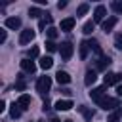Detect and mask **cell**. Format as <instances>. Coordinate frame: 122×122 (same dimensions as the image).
<instances>
[{
    "mask_svg": "<svg viewBox=\"0 0 122 122\" xmlns=\"http://www.w3.org/2000/svg\"><path fill=\"white\" fill-rule=\"evenodd\" d=\"M65 6H67V2H59V4H57V8H59V10H63Z\"/></svg>",
    "mask_w": 122,
    "mask_h": 122,
    "instance_id": "d590c367",
    "label": "cell"
},
{
    "mask_svg": "<svg viewBox=\"0 0 122 122\" xmlns=\"http://www.w3.org/2000/svg\"><path fill=\"white\" fill-rule=\"evenodd\" d=\"M109 65H111V57H109V55H99V59H97V63H95V69H97V71H105Z\"/></svg>",
    "mask_w": 122,
    "mask_h": 122,
    "instance_id": "9c48e42d",
    "label": "cell"
},
{
    "mask_svg": "<svg viewBox=\"0 0 122 122\" xmlns=\"http://www.w3.org/2000/svg\"><path fill=\"white\" fill-rule=\"evenodd\" d=\"M0 42H6V30L0 29Z\"/></svg>",
    "mask_w": 122,
    "mask_h": 122,
    "instance_id": "4dcf8cb0",
    "label": "cell"
},
{
    "mask_svg": "<svg viewBox=\"0 0 122 122\" xmlns=\"http://www.w3.org/2000/svg\"><path fill=\"white\" fill-rule=\"evenodd\" d=\"M40 67H42L44 71L51 69V67H53V59H51V57H46V55H44V57H40Z\"/></svg>",
    "mask_w": 122,
    "mask_h": 122,
    "instance_id": "2e32d148",
    "label": "cell"
},
{
    "mask_svg": "<svg viewBox=\"0 0 122 122\" xmlns=\"http://www.w3.org/2000/svg\"><path fill=\"white\" fill-rule=\"evenodd\" d=\"M111 8H112L116 13H122V4H120V2H112V4H111Z\"/></svg>",
    "mask_w": 122,
    "mask_h": 122,
    "instance_id": "f1b7e54d",
    "label": "cell"
},
{
    "mask_svg": "<svg viewBox=\"0 0 122 122\" xmlns=\"http://www.w3.org/2000/svg\"><path fill=\"white\" fill-rule=\"evenodd\" d=\"M116 23H118V17H114V15H112V17H109V19H105V21L101 23V29H103L105 32H111V30L114 29V25H116Z\"/></svg>",
    "mask_w": 122,
    "mask_h": 122,
    "instance_id": "ba28073f",
    "label": "cell"
},
{
    "mask_svg": "<svg viewBox=\"0 0 122 122\" xmlns=\"http://www.w3.org/2000/svg\"><path fill=\"white\" fill-rule=\"evenodd\" d=\"M42 109H44V111H48V109H50V103H48V99L44 101V105H42Z\"/></svg>",
    "mask_w": 122,
    "mask_h": 122,
    "instance_id": "e575fe53",
    "label": "cell"
},
{
    "mask_svg": "<svg viewBox=\"0 0 122 122\" xmlns=\"http://www.w3.org/2000/svg\"><path fill=\"white\" fill-rule=\"evenodd\" d=\"M105 93H107V86H99V88H93V90L90 92V97H92L93 101H97V103H99L103 97H107Z\"/></svg>",
    "mask_w": 122,
    "mask_h": 122,
    "instance_id": "277c9868",
    "label": "cell"
},
{
    "mask_svg": "<svg viewBox=\"0 0 122 122\" xmlns=\"http://www.w3.org/2000/svg\"><path fill=\"white\" fill-rule=\"evenodd\" d=\"M46 50H48V51H55V50H59V48H57V44H55L53 40H48V42H46Z\"/></svg>",
    "mask_w": 122,
    "mask_h": 122,
    "instance_id": "cb8c5ba5",
    "label": "cell"
},
{
    "mask_svg": "<svg viewBox=\"0 0 122 122\" xmlns=\"http://www.w3.org/2000/svg\"><path fill=\"white\" fill-rule=\"evenodd\" d=\"M107 122H120V114H118V112H112V114L109 116Z\"/></svg>",
    "mask_w": 122,
    "mask_h": 122,
    "instance_id": "f546056e",
    "label": "cell"
},
{
    "mask_svg": "<svg viewBox=\"0 0 122 122\" xmlns=\"http://www.w3.org/2000/svg\"><path fill=\"white\" fill-rule=\"evenodd\" d=\"M72 51H74V48H72L71 42H61L59 44V53H61V59L63 61H69L72 57Z\"/></svg>",
    "mask_w": 122,
    "mask_h": 122,
    "instance_id": "7a4b0ae2",
    "label": "cell"
},
{
    "mask_svg": "<svg viewBox=\"0 0 122 122\" xmlns=\"http://www.w3.org/2000/svg\"><path fill=\"white\" fill-rule=\"evenodd\" d=\"M30 101H32V99H30L27 93H23V95H19L17 105H19V107H21V111H23V109H29V107H30Z\"/></svg>",
    "mask_w": 122,
    "mask_h": 122,
    "instance_id": "4fadbf2b",
    "label": "cell"
},
{
    "mask_svg": "<svg viewBox=\"0 0 122 122\" xmlns=\"http://www.w3.org/2000/svg\"><path fill=\"white\" fill-rule=\"evenodd\" d=\"M88 10H90V6H88V4H80V6H78V10H76V17L84 15V13L88 11Z\"/></svg>",
    "mask_w": 122,
    "mask_h": 122,
    "instance_id": "7402d4cb",
    "label": "cell"
},
{
    "mask_svg": "<svg viewBox=\"0 0 122 122\" xmlns=\"http://www.w3.org/2000/svg\"><path fill=\"white\" fill-rule=\"evenodd\" d=\"M10 116H11V118H19V116H21V107H19L17 103H11V107H10Z\"/></svg>",
    "mask_w": 122,
    "mask_h": 122,
    "instance_id": "ac0fdd59",
    "label": "cell"
},
{
    "mask_svg": "<svg viewBox=\"0 0 122 122\" xmlns=\"http://www.w3.org/2000/svg\"><path fill=\"white\" fill-rule=\"evenodd\" d=\"M97 105H99L103 111H112L114 107H120V101H118L116 97H103Z\"/></svg>",
    "mask_w": 122,
    "mask_h": 122,
    "instance_id": "3957f363",
    "label": "cell"
},
{
    "mask_svg": "<svg viewBox=\"0 0 122 122\" xmlns=\"http://www.w3.org/2000/svg\"><path fill=\"white\" fill-rule=\"evenodd\" d=\"M50 122H59V120H57L55 116H51V118H50Z\"/></svg>",
    "mask_w": 122,
    "mask_h": 122,
    "instance_id": "8d00e7d4",
    "label": "cell"
},
{
    "mask_svg": "<svg viewBox=\"0 0 122 122\" xmlns=\"http://www.w3.org/2000/svg\"><path fill=\"white\" fill-rule=\"evenodd\" d=\"M114 48L122 50V34H116V36H114Z\"/></svg>",
    "mask_w": 122,
    "mask_h": 122,
    "instance_id": "83f0119b",
    "label": "cell"
},
{
    "mask_svg": "<svg viewBox=\"0 0 122 122\" xmlns=\"http://www.w3.org/2000/svg\"><path fill=\"white\" fill-rule=\"evenodd\" d=\"M78 111L84 114V118H86V120H92V116H93V112H92V111H88V109H84V107H78Z\"/></svg>",
    "mask_w": 122,
    "mask_h": 122,
    "instance_id": "603a6c76",
    "label": "cell"
},
{
    "mask_svg": "<svg viewBox=\"0 0 122 122\" xmlns=\"http://www.w3.org/2000/svg\"><path fill=\"white\" fill-rule=\"evenodd\" d=\"M6 27L15 30V29L21 27V19H19V17H8V19H6Z\"/></svg>",
    "mask_w": 122,
    "mask_h": 122,
    "instance_id": "5bb4252c",
    "label": "cell"
},
{
    "mask_svg": "<svg viewBox=\"0 0 122 122\" xmlns=\"http://www.w3.org/2000/svg\"><path fill=\"white\" fill-rule=\"evenodd\" d=\"M116 93L122 97V84H118V86H116Z\"/></svg>",
    "mask_w": 122,
    "mask_h": 122,
    "instance_id": "d6a6232c",
    "label": "cell"
},
{
    "mask_svg": "<svg viewBox=\"0 0 122 122\" xmlns=\"http://www.w3.org/2000/svg\"><path fill=\"white\" fill-rule=\"evenodd\" d=\"M122 82V74L120 72H109L105 76V86H114V84H120Z\"/></svg>",
    "mask_w": 122,
    "mask_h": 122,
    "instance_id": "8992f818",
    "label": "cell"
},
{
    "mask_svg": "<svg viewBox=\"0 0 122 122\" xmlns=\"http://www.w3.org/2000/svg\"><path fill=\"white\" fill-rule=\"evenodd\" d=\"M65 122H71V120H65Z\"/></svg>",
    "mask_w": 122,
    "mask_h": 122,
    "instance_id": "74e56055",
    "label": "cell"
},
{
    "mask_svg": "<svg viewBox=\"0 0 122 122\" xmlns=\"http://www.w3.org/2000/svg\"><path fill=\"white\" fill-rule=\"evenodd\" d=\"M50 88H51V78L50 76H40L38 82H36V92L40 95H46L50 92Z\"/></svg>",
    "mask_w": 122,
    "mask_h": 122,
    "instance_id": "6da1fadb",
    "label": "cell"
},
{
    "mask_svg": "<svg viewBox=\"0 0 122 122\" xmlns=\"http://www.w3.org/2000/svg\"><path fill=\"white\" fill-rule=\"evenodd\" d=\"M46 32H48V38H50V40H53V38H57V29H53V27H50V29H48Z\"/></svg>",
    "mask_w": 122,
    "mask_h": 122,
    "instance_id": "484cf974",
    "label": "cell"
},
{
    "mask_svg": "<svg viewBox=\"0 0 122 122\" xmlns=\"http://www.w3.org/2000/svg\"><path fill=\"white\" fill-rule=\"evenodd\" d=\"M21 69H23L25 72L32 74V72L36 71V65H34V61H30V59H23V61H21Z\"/></svg>",
    "mask_w": 122,
    "mask_h": 122,
    "instance_id": "30bf717a",
    "label": "cell"
},
{
    "mask_svg": "<svg viewBox=\"0 0 122 122\" xmlns=\"http://www.w3.org/2000/svg\"><path fill=\"white\" fill-rule=\"evenodd\" d=\"M4 111H6V103H4V101H0V112H4Z\"/></svg>",
    "mask_w": 122,
    "mask_h": 122,
    "instance_id": "836d02e7",
    "label": "cell"
},
{
    "mask_svg": "<svg viewBox=\"0 0 122 122\" xmlns=\"http://www.w3.org/2000/svg\"><path fill=\"white\" fill-rule=\"evenodd\" d=\"M55 80H57L59 84H69V82H71V74H69V72H65V71H57Z\"/></svg>",
    "mask_w": 122,
    "mask_h": 122,
    "instance_id": "7c38bea8",
    "label": "cell"
},
{
    "mask_svg": "<svg viewBox=\"0 0 122 122\" xmlns=\"http://www.w3.org/2000/svg\"><path fill=\"white\" fill-rule=\"evenodd\" d=\"M55 109L57 111H69V109H72V101L71 99H59L55 103Z\"/></svg>",
    "mask_w": 122,
    "mask_h": 122,
    "instance_id": "8fae6325",
    "label": "cell"
},
{
    "mask_svg": "<svg viewBox=\"0 0 122 122\" xmlns=\"http://www.w3.org/2000/svg\"><path fill=\"white\" fill-rule=\"evenodd\" d=\"M105 15H107V8L105 6H97L95 11H93V23H103Z\"/></svg>",
    "mask_w": 122,
    "mask_h": 122,
    "instance_id": "52a82bcc",
    "label": "cell"
},
{
    "mask_svg": "<svg viewBox=\"0 0 122 122\" xmlns=\"http://www.w3.org/2000/svg\"><path fill=\"white\" fill-rule=\"evenodd\" d=\"M34 40V30L32 29H25V30H21V36H19V44H29V42H32Z\"/></svg>",
    "mask_w": 122,
    "mask_h": 122,
    "instance_id": "5b68a950",
    "label": "cell"
},
{
    "mask_svg": "<svg viewBox=\"0 0 122 122\" xmlns=\"http://www.w3.org/2000/svg\"><path fill=\"white\" fill-rule=\"evenodd\" d=\"M74 23H76L74 17H67V19H63V21H61V30H65V32L71 30V29L74 27Z\"/></svg>",
    "mask_w": 122,
    "mask_h": 122,
    "instance_id": "9a60e30c",
    "label": "cell"
},
{
    "mask_svg": "<svg viewBox=\"0 0 122 122\" xmlns=\"http://www.w3.org/2000/svg\"><path fill=\"white\" fill-rule=\"evenodd\" d=\"M95 80H97L95 71H88V72H86V78H84V84H86V86H92Z\"/></svg>",
    "mask_w": 122,
    "mask_h": 122,
    "instance_id": "e0dca14e",
    "label": "cell"
},
{
    "mask_svg": "<svg viewBox=\"0 0 122 122\" xmlns=\"http://www.w3.org/2000/svg\"><path fill=\"white\" fill-rule=\"evenodd\" d=\"M88 46H90V48H92L93 51H97L99 55H103V53H101V48H99V42H97L95 38H92V40H88Z\"/></svg>",
    "mask_w": 122,
    "mask_h": 122,
    "instance_id": "d6986e66",
    "label": "cell"
},
{
    "mask_svg": "<svg viewBox=\"0 0 122 122\" xmlns=\"http://www.w3.org/2000/svg\"><path fill=\"white\" fill-rule=\"evenodd\" d=\"M88 50H90L88 42H80V59H86L88 57Z\"/></svg>",
    "mask_w": 122,
    "mask_h": 122,
    "instance_id": "ffe728a7",
    "label": "cell"
},
{
    "mask_svg": "<svg viewBox=\"0 0 122 122\" xmlns=\"http://www.w3.org/2000/svg\"><path fill=\"white\" fill-rule=\"evenodd\" d=\"M29 15H30V17H38V15H44V13H42L38 8H30V10H29Z\"/></svg>",
    "mask_w": 122,
    "mask_h": 122,
    "instance_id": "4316f807",
    "label": "cell"
},
{
    "mask_svg": "<svg viewBox=\"0 0 122 122\" xmlns=\"http://www.w3.org/2000/svg\"><path fill=\"white\" fill-rule=\"evenodd\" d=\"M93 27H95V23H93V21H88V23L84 25V29H82V32H84V34H92V30H93Z\"/></svg>",
    "mask_w": 122,
    "mask_h": 122,
    "instance_id": "44dd1931",
    "label": "cell"
},
{
    "mask_svg": "<svg viewBox=\"0 0 122 122\" xmlns=\"http://www.w3.org/2000/svg\"><path fill=\"white\" fill-rule=\"evenodd\" d=\"M38 53H40V50H38V46H34V48H30L29 50V59H32V57H38Z\"/></svg>",
    "mask_w": 122,
    "mask_h": 122,
    "instance_id": "d4e9b609",
    "label": "cell"
},
{
    "mask_svg": "<svg viewBox=\"0 0 122 122\" xmlns=\"http://www.w3.org/2000/svg\"><path fill=\"white\" fill-rule=\"evenodd\" d=\"M59 92H61V93H63V95H71V93H72V92H71V90H69V88H61V90H59Z\"/></svg>",
    "mask_w": 122,
    "mask_h": 122,
    "instance_id": "1f68e13d",
    "label": "cell"
}]
</instances>
